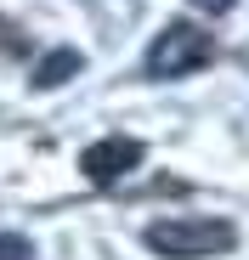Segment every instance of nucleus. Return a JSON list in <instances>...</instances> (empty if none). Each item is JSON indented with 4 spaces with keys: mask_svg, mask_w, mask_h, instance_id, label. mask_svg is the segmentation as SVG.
<instances>
[{
    "mask_svg": "<svg viewBox=\"0 0 249 260\" xmlns=\"http://www.w3.org/2000/svg\"><path fill=\"white\" fill-rule=\"evenodd\" d=\"M79 62H85V57H79V51H51V57H40V68H34V91H57V85L63 79H74L79 74Z\"/></svg>",
    "mask_w": 249,
    "mask_h": 260,
    "instance_id": "20e7f679",
    "label": "nucleus"
},
{
    "mask_svg": "<svg viewBox=\"0 0 249 260\" xmlns=\"http://www.w3.org/2000/svg\"><path fill=\"white\" fill-rule=\"evenodd\" d=\"M142 142L136 136H102V142H91L85 153H79V170H85V181L91 187H113V181H124L131 170L142 164Z\"/></svg>",
    "mask_w": 249,
    "mask_h": 260,
    "instance_id": "7ed1b4c3",
    "label": "nucleus"
},
{
    "mask_svg": "<svg viewBox=\"0 0 249 260\" xmlns=\"http://www.w3.org/2000/svg\"><path fill=\"white\" fill-rule=\"evenodd\" d=\"M193 6H198V12H227L232 0H193Z\"/></svg>",
    "mask_w": 249,
    "mask_h": 260,
    "instance_id": "423d86ee",
    "label": "nucleus"
},
{
    "mask_svg": "<svg viewBox=\"0 0 249 260\" xmlns=\"http://www.w3.org/2000/svg\"><path fill=\"white\" fill-rule=\"evenodd\" d=\"M215 57V40L193 28V23H170V28H159L153 34V46H147V74L153 79H181L193 68H204Z\"/></svg>",
    "mask_w": 249,
    "mask_h": 260,
    "instance_id": "f03ea898",
    "label": "nucleus"
},
{
    "mask_svg": "<svg viewBox=\"0 0 249 260\" xmlns=\"http://www.w3.org/2000/svg\"><path fill=\"white\" fill-rule=\"evenodd\" d=\"M0 260H34V243L17 232H0Z\"/></svg>",
    "mask_w": 249,
    "mask_h": 260,
    "instance_id": "39448f33",
    "label": "nucleus"
},
{
    "mask_svg": "<svg viewBox=\"0 0 249 260\" xmlns=\"http://www.w3.org/2000/svg\"><path fill=\"white\" fill-rule=\"evenodd\" d=\"M142 238L164 260H210V254L232 249V226L215 221V215H170V221H153Z\"/></svg>",
    "mask_w": 249,
    "mask_h": 260,
    "instance_id": "f257e3e1",
    "label": "nucleus"
}]
</instances>
